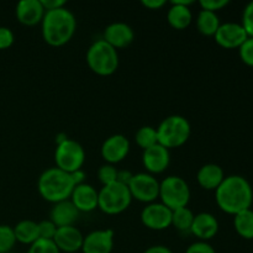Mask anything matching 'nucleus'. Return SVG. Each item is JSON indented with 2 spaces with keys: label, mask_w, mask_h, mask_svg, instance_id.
Masks as SVG:
<instances>
[{
  "label": "nucleus",
  "mask_w": 253,
  "mask_h": 253,
  "mask_svg": "<svg viewBox=\"0 0 253 253\" xmlns=\"http://www.w3.org/2000/svg\"><path fill=\"white\" fill-rule=\"evenodd\" d=\"M215 202L220 210L234 216L244 210L251 209L253 203L251 183L242 175H227L215 190Z\"/></svg>",
  "instance_id": "nucleus-1"
},
{
  "label": "nucleus",
  "mask_w": 253,
  "mask_h": 253,
  "mask_svg": "<svg viewBox=\"0 0 253 253\" xmlns=\"http://www.w3.org/2000/svg\"><path fill=\"white\" fill-rule=\"evenodd\" d=\"M42 39L52 47H62L73 39L77 31V19L67 7L44 12L41 22Z\"/></svg>",
  "instance_id": "nucleus-2"
},
{
  "label": "nucleus",
  "mask_w": 253,
  "mask_h": 253,
  "mask_svg": "<svg viewBox=\"0 0 253 253\" xmlns=\"http://www.w3.org/2000/svg\"><path fill=\"white\" fill-rule=\"evenodd\" d=\"M74 187L76 185L71 174L57 167L48 168L42 172L37 180V190L40 195L42 199L52 204L68 200Z\"/></svg>",
  "instance_id": "nucleus-3"
},
{
  "label": "nucleus",
  "mask_w": 253,
  "mask_h": 253,
  "mask_svg": "<svg viewBox=\"0 0 253 253\" xmlns=\"http://www.w3.org/2000/svg\"><path fill=\"white\" fill-rule=\"evenodd\" d=\"M86 64L93 73L100 77L113 76L119 68V53L103 39L96 40L86 51Z\"/></svg>",
  "instance_id": "nucleus-4"
},
{
  "label": "nucleus",
  "mask_w": 253,
  "mask_h": 253,
  "mask_svg": "<svg viewBox=\"0 0 253 253\" xmlns=\"http://www.w3.org/2000/svg\"><path fill=\"white\" fill-rule=\"evenodd\" d=\"M156 130H157L158 143L167 150H173L183 146L189 140L192 126L184 116L170 115L163 119Z\"/></svg>",
  "instance_id": "nucleus-5"
},
{
  "label": "nucleus",
  "mask_w": 253,
  "mask_h": 253,
  "mask_svg": "<svg viewBox=\"0 0 253 253\" xmlns=\"http://www.w3.org/2000/svg\"><path fill=\"white\" fill-rule=\"evenodd\" d=\"M132 202L127 185L115 182L98 190V209L106 215H119L126 211Z\"/></svg>",
  "instance_id": "nucleus-6"
},
{
  "label": "nucleus",
  "mask_w": 253,
  "mask_h": 253,
  "mask_svg": "<svg viewBox=\"0 0 253 253\" xmlns=\"http://www.w3.org/2000/svg\"><path fill=\"white\" fill-rule=\"evenodd\" d=\"M189 184L179 175H169L160 182V200L170 210L188 207L190 200Z\"/></svg>",
  "instance_id": "nucleus-7"
},
{
  "label": "nucleus",
  "mask_w": 253,
  "mask_h": 253,
  "mask_svg": "<svg viewBox=\"0 0 253 253\" xmlns=\"http://www.w3.org/2000/svg\"><path fill=\"white\" fill-rule=\"evenodd\" d=\"M54 162L57 168L71 174L76 170L83 169L85 151L76 140L67 138L64 142L57 145L54 151Z\"/></svg>",
  "instance_id": "nucleus-8"
},
{
  "label": "nucleus",
  "mask_w": 253,
  "mask_h": 253,
  "mask_svg": "<svg viewBox=\"0 0 253 253\" xmlns=\"http://www.w3.org/2000/svg\"><path fill=\"white\" fill-rule=\"evenodd\" d=\"M127 187L132 199L145 204L155 203L160 197V182L147 172L133 174Z\"/></svg>",
  "instance_id": "nucleus-9"
},
{
  "label": "nucleus",
  "mask_w": 253,
  "mask_h": 253,
  "mask_svg": "<svg viewBox=\"0 0 253 253\" xmlns=\"http://www.w3.org/2000/svg\"><path fill=\"white\" fill-rule=\"evenodd\" d=\"M172 210L161 202L147 204L140 215L141 222L152 231H162L172 226Z\"/></svg>",
  "instance_id": "nucleus-10"
},
{
  "label": "nucleus",
  "mask_w": 253,
  "mask_h": 253,
  "mask_svg": "<svg viewBox=\"0 0 253 253\" xmlns=\"http://www.w3.org/2000/svg\"><path fill=\"white\" fill-rule=\"evenodd\" d=\"M130 152V141L121 133H115L106 138L100 148L103 160L109 165H118L127 157Z\"/></svg>",
  "instance_id": "nucleus-11"
},
{
  "label": "nucleus",
  "mask_w": 253,
  "mask_h": 253,
  "mask_svg": "<svg viewBox=\"0 0 253 253\" xmlns=\"http://www.w3.org/2000/svg\"><path fill=\"white\" fill-rule=\"evenodd\" d=\"M214 39L222 48L235 49L242 46V43L249 39V35L239 22H225L220 25Z\"/></svg>",
  "instance_id": "nucleus-12"
},
{
  "label": "nucleus",
  "mask_w": 253,
  "mask_h": 253,
  "mask_svg": "<svg viewBox=\"0 0 253 253\" xmlns=\"http://www.w3.org/2000/svg\"><path fill=\"white\" fill-rule=\"evenodd\" d=\"M115 244V232L111 229L95 230L84 236L83 253H111Z\"/></svg>",
  "instance_id": "nucleus-13"
},
{
  "label": "nucleus",
  "mask_w": 253,
  "mask_h": 253,
  "mask_svg": "<svg viewBox=\"0 0 253 253\" xmlns=\"http://www.w3.org/2000/svg\"><path fill=\"white\" fill-rule=\"evenodd\" d=\"M170 153L169 150L163 147L162 145L152 146L143 151L142 153V165L146 168L147 173L155 175L166 172L169 167Z\"/></svg>",
  "instance_id": "nucleus-14"
},
{
  "label": "nucleus",
  "mask_w": 253,
  "mask_h": 253,
  "mask_svg": "<svg viewBox=\"0 0 253 253\" xmlns=\"http://www.w3.org/2000/svg\"><path fill=\"white\" fill-rule=\"evenodd\" d=\"M103 40L118 51L130 46L135 40V32L125 22H113L104 30Z\"/></svg>",
  "instance_id": "nucleus-15"
},
{
  "label": "nucleus",
  "mask_w": 253,
  "mask_h": 253,
  "mask_svg": "<svg viewBox=\"0 0 253 253\" xmlns=\"http://www.w3.org/2000/svg\"><path fill=\"white\" fill-rule=\"evenodd\" d=\"M84 235L82 234L81 230L77 229L76 226H66L58 227L53 240L59 251L66 253H74L82 251L83 246Z\"/></svg>",
  "instance_id": "nucleus-16"
},
{
  "label": "nucleus",
  "mask_w": 253,
  "mask_h": 253,
  "mask_svg": "<svg viewBox=\"0 0 253 253\" xmlns=\"http://www.w3.org/2000/svg\"><path fill=\"white\" fill-rule=\"evenodd\" d=\"M193 0H173L167 11V21L174 30H185L193 21V14L190 5Z\"/></svg>",
  "instance_id": "nucleus-17"
},
{
  "label": "nucleus",
  "mask_w": 253,
  "mask_h": 253,
  "mask_svg": "<svg viewBox=\"0 0 253 253\" xmlns=\"http://www.w3.org/2000/svg\"><path fill=\"white\" fill-rule=\"evenodd\" d=\"M69 200L79 212H91L98 209V190L88 183L76 185Z\"/></svg>",
  "instance_id": "nucleus-18"
},
{
  "label": "nucleus",
  "mask_w": 253,
  "mask_h": 253,
  "mask_svg": "<svg viewBox=\"0 0 253 253\" xmlns=\"http://www.w3.org/2000/svg\"><path fill=\"white\" fill-rule=\"evenodd\" d=\"M44 9L41 0H21L17 2L15 15L20 24L25 26H35L42 22L44 16Z\"/></svg>",
  "instance_id": "nucleus-19"
},
{
  "label": "nucleus",
  "mask_w": 253,
  "mask_h": 253,
  "mask_svg": "<svg viewBox=\"0 0 253 253\" xmlns=\"http://www.w3.org/2000/svg\"><path fill=\"white\" fill-rule=\"evenodd\" d=\"M190 232L198 241H209L214 239L219 232V221L210 212H199L194 216Z\"/></svg>",
  "instance_id": "nucleus-20"
},
{
  "label": "nucleus",
  "mask_w": 253,
  "mask_h": 253,
  "mask_svg": "<svg viewBox=\"0 0 253 253\" xmlns=\"http://www.w3.org/2000/svg\"><path fill=\"white\" fill-rule=\"evenodd\" d=\"M79 215H81V212L77 210V208L68 199L53 204V208L49 212V220L57 227L74 226V224L78 221Z\"/></svg>",
  "instance_id": "nucleus-21"
},
{
  "label": "nucleus",
  "mask_w": 253,
  "mask_h": 253,
  "mask_svg": "<svg viewBox=\"0 0 253 253\" xmlns=\"http://www.w3.org/2000/svg\"><path fill=\"white\" fill-rule=\"evenodd\" d=\"M224 169L215 163H207L202 166L197 173L198 184L205 190H216L225 179Z\"/></svg>",
  "instance_id": "nucleus-22"
},
{
  "label": "nucleus",
  "mask_w": 253,
  "mask_h": 253,
  "mask_svg": "<svg viewBox=\"0 0 253 253\" xmlns=\"http://www.w3.org/2000/svg\"><path fill=\"white\" fill-rule=\"evenodd\" d=\"M12 229H14L16 242H20L22 245L31 246L34 242L40 239L39 222H35L32 220H21Z\"/></svg>",
  "instance_id": "nucleus-23"
},
{
  "label": "nucleus",
  "mask_w": 253,
  "mask_h": 253,
  "mask_svg": "<svg viewBox=\"0 0 253 253\" xmlns=\"http://www.w3.org/2000/svg\"><path fill=\"white\" fill-rule=\"evenodd\" d=\"M219 16L216 12L207 11V10H200L197 16V29L202 35L208 37H214L217 29L220 27Z\"/></svg>",
  "instance_id": "nucleus-24"
},
{
  "label": "nucleus",
  "mask_w": 253,
  "mask_h": 253,
  "mask_svg": "<svg viewBox=\"0 0 253 253\" xmlns=\"http://www.w3.org/2000/svg\"><path fill=\"white\" fill-rule=\"evenodd\" d=\"M235 231L245 240H253V210L247 209L234 216Z\"/></svg>",
  "instance_id": "nucleus-25"
},
{
  "label": "nucleus",
  "mask_w": 253,
  "mask_h": 253,
  "mask_svg": "<svg viewBox=\"0 0 253 253\" xmlns=\"http://www.w3.org/2000/svg\"><path fill=\"white\" fill-rule=\"evenodd\" d=\"M194 216V212H193L188 207L173 210L172 226H174L175 229L180 232H190V227H192Z\"/></svg>",
  "instance_id": "nucleus-26"
},
{
  "label": "nucleus",
  "mask_w": 253,
  "mask_h": 253,
  "mask_svg": "<svg viewBox=\"0 0 253 253\" xmlns=\"http://www.w3.org/2000/svg\"><path fill=\"white\" fill-rule=\"evenodd\" d=\"M135 140L138 147L142 148L143 151L147 150V148L152 147V146L158 143L157 130L152 127V126H142L136 132Z\"/></svg>",
  "instance_id": "nucleus-27"
},
{
  "label": "nucleus",
  "mask_w": 253,
  "mask_h": 253,
  "mask_svg": "<svg viewBox=\"0 0 253 253\" xmlns=\"http://www.w3.org/2000/svg\"><path fill=\"white\" fill-rule=\"evenodd\" d=\"M16 239L14 229L9 225H0V253H9L12 251Z\"/></svg>",
  "instance_id": "nucleus-28"
},
{
  "label": "nucleus",
  "mask_w": 253,
  "mask_h": 253,
  "mask_svg": "<svg viewBox=\"0 0 253 253\" xmlns=\"http://www.w3.org/2000/svg\"><path fill=\"white\" fill-rule=\"evenodd\" d=\"M118 172L119 170L116 169L114 165L105 163V165L101 166L98 170V178L101 184H103V187L118 182Z\"/></svg>",
  "instance_id": "nucleus-29"
},
{
  "label": "nucleus",
  "mask_w": 253,
  "mask_h": 253,
  "mask_svg": "<svg viewBox=\"0 0 253 253\" xmlns=\"http://www.w3.org/2000/svg\"><path fill=\"white\" fill-rule=\"evenodd\" d=\"M26 253H61L52 240L39 239L31 245Z\"/></svg>",
  "instance_id": "nucleus-30"
},
{
  "label": "nucleus",
  "mask_w": 253,
  "mask_h": 253,
  "mask_svg": "<svg viewBox=\"0 0 253 253\" xmlns=\"http://www.w3.org/2000/svg\"><path fill=\"white\" fill-rule=\"evenodd\" d=\"M239 54L241 61L246 66L253 67V37H249L239 48Z\"/></svg>",
  "instance_id": "nucleus-31"
},
{
  "label": "nucleus",
  "mask_w": 253,
  "mask_h": 253,
  "mask_svg": "<svg viewBox=\"0 0 253 253\" xmlns=\"http://www.w3.org/2000/svg\"><path fill=\"white\" fill-rule=\"evenodd\" d=\"M58 227L51 221V220H42L39 222V235L40 239L43 240H53Z\"/></svg>",
  "instance_id": "nucleus-32"
},
{
  "label": "nucleus",
  "mask_w": 253,
  "mask_h": 253,
  "mask_svg": "<svg viewBox=\"0 0 253 253\" xmlns=\"http://www.w3.org/2000/svg\"><path fill=\"white\" fill-rule=\"evenodd\" d=\"M241 25L244 26L249 37H253V1L249 2L245 7Z\"/></svg>",
  "instance_id": "nucleus-33"
},
{
  "label": "nucleus",
  "mask_w": 253,
  "mask_h": 253,
  "mask_svg": "<svg viewBox=\"0 0 253 253\" xmlns=\"http://www.w3.org/2000/svg\"><path fill=\"white\" fill-rule=\"evenodd\" d=\"M230 4L229 0H200L199 5L202 10H207V11L217 12L226 7Z\"/></svg>",
  "instance_id": "nucleus-34"
},
{
  "label": "nucleus",
  "mask_w": 253,
  "mask_h": 253,
  "mask_svg": "<svg viewBox=\"0 0 253 253\" xmlns=\"http://www.w3.org/2000/svg\"><path fill=\"white\" fill-rule=\"evenodd\" d=\"M15 41L14 32L9 27L0 26V51L7 49L12 46Z\"/></svg>",
  "instance_id": "nucleus-35"
},
{
  "label": "nucleus",
  "mask_w": 253,
  "mask_h": 253,
  "mask_svg": "<svg viewBox=\"0 0 253 253\" xmlns=\"http://www.w3.org/2000/svg\"><path fill=\"white\" fill-rule=\"evenodd\" d=\"M185 253H216V251L209 242L197 241L188 246Z\"/></svg>",
  "instance_id": "nucleus-36"
},
{
  "label": "nucleus",
  "mask_w": 253,
  "mask_h": 253,
  "mask_svg": "<svg viewBox=\"0 0 253 253\" xmlns=\"http://www.w3.org/2000/svg\"><path fill=\"white\" fill-rule=\"evenodd\" d=\"M41 4L43 6L44 11H51V10L66 7L67 1H64V0H41Z\"/></svg>",
  "instance_id": "nucleus-37"
},
{
  "label": "nucleus",
  "mask_w": 253,
  "mask_h": 253,
  "mask_svg": "<svg viewBox=\"0 0 253 253\" xmlns=\"http://www.w3.org/2000/svg\"><path fill=\"white\" fill-rule=\"evenodd\" d=\"M141 4L148 10H160L165 6L167 2L165 0H142Z\"/></svg>",
  "instance_id": "nucleus-38"
},
{
  "label": "nucleus",
  "mask_w": 253,
  "mask_h": 253,
  "mask_svg": "<svg viewBox=\"0 0 253 253\" xmlns=\"http://www.w3.org/2000/svg\"><path fill=\"white\" fill-rule=\"evenodd\" d=\"M71 177L72 179H73L74 185H81L85 183L86 174L83 169H79V170H76V172L71 173Z\"/></svg>",
  "instance_id": "nucleus-39"
},
{
  "label": "nucleus",
  "mask_w": 253,
  "mask_h": 253,
  "mask_svg": "<svg viewBox=\"0 0 253 253\" xmlns=\"http://www.w3.org/2000/svg\"><path fill=\"white\" fill-rule=\"evenodd\" d=\"M143 253H173L172 250L167 246H163V245H155V246L148 247L147 250H145Z\"/></svg>",
  "instance_id": "nucleus-40"
},
{
  "label": "nucleus",
  "mask_w": 253,
  "mask_h": 253,
  "mask_svg": "<svg viewBox=\"0 0 253 253\" xmlns=\"http://www.w3.org/2000/svg\"><path fill=\"white\" fill-rule=\"evenodd\" d=\"M132 173L130 170H119L118 172V182L123 183V184L128 185L131 178H132Z\"/></svg>",
  "instance_id": "nucleus-41"
},
{
  "label": "nucleus",
  "mask_w": 253,
  "mask_h": 253,
  "mask_svg": "<svg viewBox=\"0 0 253 253\" xmlns=\"http://www.w3.org/2000/svg\"><path fill=\"white\" fill-rule=\"evenodd\" d=\"M67 138H69V137L66 135V133H58V135L56 136V143H57V145H59V143L64 142Z\"/></svg>",
  "instance_id": "nucleus-42"
},
{
  "label": "nucleus",
  "mask_w": 253,
  "mask_h": 253,
  "mask_svg": "<svg viewBox=\"0 0 253 253\" xmlns=\"http://www.w3.org/2000/svg\"><path fill=\"white\" fill-rule=\"evenodd\" d=\"M9 253H15V252H12V251H11V252H9Z\"/></svg>",
  "instance_id": "nucleus-43"
}]
</instances>
